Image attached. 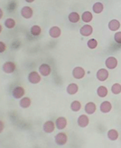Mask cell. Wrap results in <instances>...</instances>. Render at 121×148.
Masks as SVG:
<instances>
[{
    "label": "cell",
    "instance_id": "1",
    "mask_svg": "<svg viewBox=\"0 0 121 148\" xmlns=\"http://www.w3.org/2000/svg\"><path fill=\"white\" fill-rule=\"evenodd\" d=\"M41 74L37 73L35 71L31 72L28 75V81L31 84H34V85H36V84H39L41 82Z\"/></svg>",
    "mask_w": 121,
    "mask_h": 148
},
{
    "label": "cell",
    "instance_id": "2",
    "mask_svg": "<svg viewBox=\"0 0 121 148\" xmlns=\"http://www.w3.org/2000/svg\"><path fill=\"white\" fill-rule=\"evenodd\" d=\"M85 70L80 66H76L72 70V75L75 79H82L85 76Z\"/></svg>",
    "mask_w": 121,
    "mask_h": 148
},
{
    "label": "cell",
    "instance_id": "3",
    "mask_svg": "<svg viewBox=\"0 0 121 148\" xmlns=\"http://www.w3.org/2000/svg\"><path fill=\"white\" fill-rule=\"evenodd\" d=\"M68 141V136L65 133H59L55 136V143L58 145H64Z\"/></svg>",
    "mask_w": 121,
    "mask_h": 148
},
{
    "label": "cell",
    "instance_id": "4",
    "mask_svg": "<svg viewBox=\"0 0 121 148\" xmlns=\"http://www.w3.org/2000/svg\"><path fill=\"white\" fill-rule=\"evenodd\" d=\"M2 69L5 74H12L16 70V64L13 62H5L4 63Z\"/></svg>",
    "mask_w": 121,
    "mask_h": 148
},
{
    "label": "cell",
    "instance_id": "5",
    "mask_svg": "<svg viewBox=\"0 0 121 148\" xmlns=\"http://www.w3.org/2000/svg\"><path fill=\"white\" fill-rule=\"evenodd\" d=\"M105 65L107 66V68L109 69H115L117 66H118V60L116 57L114 56H110L107 57L106 59V62H105Z\"/></svg>",
    "mask_w": 121,
    "mask_h": 148
},
{
    "label": "cell",
    "instance_id": "6",
    "mask_svg": "<svg viewBox=\"0 0 121 148\" xmlns=\"http://www.w3.org/2000/svg\"><path fill=\"white\" fill-rule=\"evenodd\" d=\"M25 94V90L22 86H17L12 91V95L14 96V98L16 99H20Z\"/></svg>",
    "mask_w": 121,
    "mask_h": 148
},
{
    "label": "cell",
    "instance_id": "7",
    "mask_svg": "<svg viewBox=\"0 0 121 148\" xmlns=\"http://www.w3.org/2000/svg\"><path fill=\"white\" fill-rule=\"evenodd\" d=\"M96 76H97V78H98L99 81L104 82V81H106L107 78H109V72H107V69L101 68V69L98 70Z\"/></svg>",
    "mask_w": 121,
    "mask_h": 148
},
{
    "label": "cell",
    "instance_id": "8",
    "mask_svg": "<svg viewBox=\"0 0 121 148\" xmlns=\"http://www.w3.org/2000/svg\"><path fill=\"white\" fill-rule=\"evenodd\" d=\"M52 72V68L48 65V64H42L39 66V73L43 76H48Z\"/></svg>",
    "mask_w": 121,
    "mask_h": 148
},
{
    "label": "cell",
    "instance_id": "9",
    "mask_svg": "<svg viewBox=\"0 0 121 148\" xmlns=\"http://www.w3.org/2000/svg\"><path fill=\"white\" fill-rule=\"evenodd\" d=\"M80 33L83 36H90L93 33V28L90 25H84L80 29Z\"/></svg>",
    "mask_w": 121,
    "mask_h": 148
},
{
    "label": "cell",
    "instance_id": "10",
    "mask_svg": "<svg viewBox=\"0 0 121 148\" xmlns=\"http://www.w3.org/2000/svg\"><path fill=\"white\" fill-rule=\"evenodd\" d=\"M34 15V11L33 8H31L30 6H24L21 9V16L25 18V19H29L33 16Z\"/></svg>",
    "mask_w": 121,
    "mask_h": 148
},
{
    "label": "cell",
    "instance_id": "11",
    "mask_svg": "<svg viewBox=\"0 0 121 148\" xmlns=\"http://www.w3.org/2000/svg\"><path fill=\"white\" fill-rule=\"evenodd\" d=\"M55 125L56 128L59 130H63L67 126V119L65 117H58L55 121Z\"/></svg>",
    "mask_w": 121,
    "mask_h": 148
},
{
    "label": "cell",
    "instance_id": "12",
    "mask_svg": "<svg viewBox=\"0 0 121 148\" xmlns=\"http://www.w3.org/2000/svg\"><path fill=\"white\" fill-rule=\"evenodd\" d=\"M55 127H56V125H54V123L53 121H46L45 123L43 124V131L46 134L53 133L55 129Z\"/></svg>",
    "mask_w": 121,
    "mask_h": 148
},
{
    "label": "cell",
    "instance_id": "13",
    "mask_svg": "<svg viewBox=\"0 0 121 148\" xmlns=\"http://www.w3.org/2000/svg\"><path fill=\"white\" fill-rule=\"evenodd\" d=\"M77 123H78V125L80 127L83 128V127L88 126L89 123H90V119H89L88 115H86V114H80V116H79V118H78V120H77Z\"/></svg>",
    "mask_w": 121,
    "mask_h": 148
},
{
    "label": "cell",
    "instance_id": "14",
    "mask_svg": "<svg viewBox=\"0 0 121 148\" xmlns=\"http://www.w3.org/2000/svg\"><path fill=\"white\" fill-rule=\"evenodd\" d=\"M99 109H100V111L102 113H104V114L110 113L111 111V109H112V104L110 101H104V102L101 103Z\"/></svg>",
    "mask_w": 121,
    "mask_h": 148
},
{
    "label": "cell",
    "instance_id": "15",
    "mask_svg": "<svg viewBox=\"0 0 121 148\" xmlns=\"http://www.w3.org/2000/svg\"><path fill=\"white\" fill-rule=\"evenodd\" d=\"M49 35L53 38H58L62 35V30L59 27H52L49 30Z\"/></svg>",
    "mask_w": 121,
    "mask_h": 148
},
{
    "label": "cell",
    "instance_id": "16",
    "mask_svg": "<svg viewBox=\"0 0 121 148\" xmlns=\"http://www.w3.org/2000/svg\"><path fill=\"white\" fill-rule=\"evenodd\" d=\"M84 109H85V112L88 114H94L95 112H96L97 106H96V105H95L93 102H89V103H87V104H86Z\"/></svg>",
    "mask_w": 121,
    "mask_h": 148
},
{
    "label": "cell",
    "instance_id": "17",
    "mask_svg": "<svg viewBox=\"0 0 121 148\" xmlns=\"http://www.w3.org/2000/svg\"><path fill=\"white\" fill-rule=\"evenodd\" d=\"M66 91L69 95H75L76 93H77L79 91V86L78 85H76V84H70V85L67 86V89H66Z\"/></svg>",
    "mask_w": 121,
    "mask_h": 148
},
{
    "label": "cell",
    "instance_id": "18",
    "mask_svg": "<svg viewBox=\"0 0 121 148\" xmlns=\"http://www.w3.org/2000/svg\"><path fill=\"white\" fill-rule=\"evenodd\" d=\"M120 27V23L117 19H112L109 23V28L111 31H117Z\"/></svg>",
    "mask_w": 121,
    "mask_h": 148
},
{
    "label": "cell",
    "instance_id": "19",
    "mask_svg": "<svg viewBox=\"0 0 121 148\" xmlns=\"http://www.w3.org/2000/svg\"><path fill=\"white\" fill-rule=\"evenodd\" d=\"M68 18H69V21L71 23H78L80 19V16L77 12H72L71 14L68 16Z\"/></svg>",
    "mask_w": 121,
    "mask_h": 148
},
{
    "label": "cell",
    "instance_id": "20",
    "mask_svg": "<svg viewBox=\"0 0 121 148\" xmlns=\"http://www.w3.org/2000/svg\"><path fill=\"white\" fill-rule=\"evenodd\" d=\"M107 93H109V91H107V88L104 86H100L98 87L97 89V94L99 96V97H106V96L107 95Z\"/></svg>",
    "mask_w": 121,
    "mask_h": 148
},
{
    "label": "cell",
    "instance_id": "21",
    "mask_svg": "<svg viewBox=\"0 0 121 148\" xmlns=\"http://www.w3.org/2000/svg\"><path fill=\"white\" fill-rule=\"evenodd\" d=\"M92 10L94 13H96V14H100L101 12H103L104 10V5L102 3L100 2H97L95 3L92 6Z\"/></svg>",
    "mask_w": 121,
    "mask_h": 148
},
{
    "label": "cell",
    "instance_id": "22",
    "mask_svg": "<svg viewBox=\"0 0 121 148\" xmlns=\"http://www.w3.org/2000/svg\"><path fill=\"white\" fill-rule=\"evenodd\" d=\"M93 18L92 14L90 11H85L83 12V14L81 15V19L84 23H90Z\"/></svg>",
    "mask_w": 121,
    "mask_h": 148
},
{
    "label": "cell",
    "instance_id": "23",
    "mask_svg": "<svg viewBox=\"0 0 121 148\" xmlns=\"http://www.w3.org/2000/svg\"><path fill=\"white\" fill-rule=\"evenodd\" d=\"M118 136H119L118 132L116 129H110L107 132V137L111 141H116L118 138Z\"/></svg>",
    "mask_w": 121,
    "mask_h": 148
},
{
    "label": "cell",
    "instance_id": "24",
    "mask_svg": "<svg viewBox=\"0 0 121 148\" xmlns=\"http://www.w3.org/2000/svg\"><path fill=\"white\" fill-rule=\"evenodd\" d=\"M31 99L29 98V97H23L21 100H20V106L22 107V108H28L30 106H31Z\"/></svg>",
    "mask_w": 121,
    "mask_h": 148
},
{
    "label": "cell",
    "instance_id": "25",
    "mask_svg": "<svg viewBox=\"0 0 121 148\" xmlns=\"http://www.w3.org/2000/svg\"><path fill=\"white\" fill-rule=\"evenodd\" d=\"M5 27L8 29H12L16 27V21L13 18H7L5 21Z\"/></svg>",
    "mask_w": 121,
    "mask_h": 148
},
{
    "label": "cell",
    "instance_id": "26",
    "mask_svg": "<svg viewBox=\"0 0 121 148\" xmlns=\"http://www.w3.org/2000/svg\"><path fill=\"white\" fill-rule=\"evenodd\" d=\"M31 34L34 36H38L41 33H42V28L39 27V25H33L31 27Z\"/></svg>",
    "mask_w": 121,
    "mask_h": 148
},
{
    "label": "cell",
    "instance_id": "27",
    "mask_svg": "<svg viewBox=\"0 0 121 148\" xmlns=\"http://www.w3.org/2000/svg\"><path fill=\"white\" fill-rule=\"evenodd\" d=\"M80 108H81V104L77 101V100H75L72 103V105H71V109L73 111V112H79L80 110Z\"/></svg>",
    "mask_w": 121,
    "mask_h": 148
},
{
    "label": "cell",
    "instance_id": "28",
    "mask_svg": "<svg viewBox=\"0 0 121 148\" xmlns=\"http://www.w3.org/2000/svg\"><path fill=\"white\" fill-rule=\"evenodd\" d=\"M111 92L114 95H119L121 93V85L120 84H114L111 87Z\"/></svg>",
    "mask_w": 121,
    "mask_h": 148
},
{
    "label": "cell",
    "instance_id": "29",
    "mask_svg": "<svg viewBox=\"0 0 121 148\" xmlns=\"http://www.w3.org/2000/svg\"><path fill=\"white\" fill-rule=\"evenodd\" d=\"M88 47L90 48V49H95L97 47H98V42L96 39H94V38H91V40H89L88 43Z\"/></svg>",
    "mask_w": 121,
    "mask_h": 148
},
{
    "label": "cell",
    "instance_id": "30",
    "mask_svg": "<svg viewBox=\"0 0 121 148\" xmlns=\"http://www.w3.org/2000/svg\"><path fill=\"white\" fill-rule=\"evenodd\" d=\"M114 40H115L118 44L121 45V31L117 32V33L114 35Z\"/></svg>",
    "mask_w": 121,
    "mask_h": 148
},
{
    "label": "cell",
    "instance_id": "31",
    "mask_svg": "<svg viewBox=\"0 0 121 148\" xmlns=\"http://www.w3.org/2000/svg\"><path fill=\"white\" fill-rule=\"evenodd\" d=\"M0 52L1 53H3V52H5V45L3 43V42H0Z\"/></svg>",
    "mask_w": 121,
    "mask_h": 148
},
{
    "label": "cell",
    "instance_id": "32",
    "mask_svg": "<svg viewBox=\"0 0 121 148\" xmlns=\"http://www.w3.org/2000/svg\"><path fill=\"white\" fill-rule=\"evenodd\" d=\"M25 1H26L27 3H33L34 0H25Z\"/></svg>",
    "mask_w": 121,
    "mask_h": 148
}]
</instances>
